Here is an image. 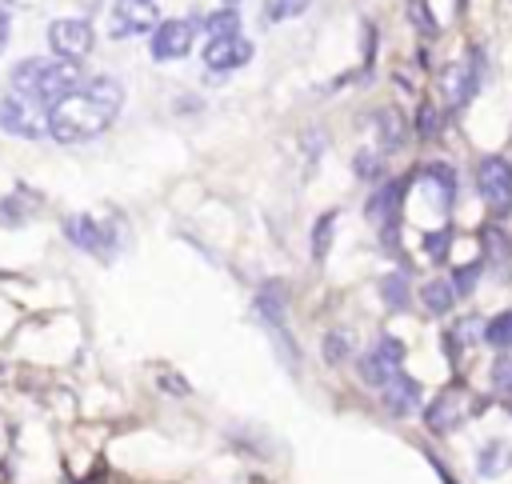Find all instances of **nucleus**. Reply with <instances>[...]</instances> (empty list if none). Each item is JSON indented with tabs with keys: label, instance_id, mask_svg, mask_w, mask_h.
<instances>
[{
	"label": "nucleus",
	"instance_id": "nucleus-21",
	"mask_svg": "<svg viewBox=\"0 0 512 484\" xmlns=\"http://www.w3.org/2000/svg\"><path fill=\"white\" fill-rule=\"evenodd\" d=\"M204 36H208V40H220V36H240V12H236V8L208 12V16H204Z\"/></svg>",
	"mask_w": 512,
	"mask_h": 484
},
{
	"label": "nucleus",
	"instance_id": "nucleus-22",
	"mask_svg": "<svg viewBox=\"0 0 512 484\" xmlns=\"http://www.w3.org/2000/svg\"><path fill=\"white\" fill-rule=\"evenodd\" d=\"M332 228H336V212H324V216L312 224V260H316V264H324V260H328Z\"/></svg>",
	"mask_w": 512,
	"mask_h": 484
},
{
	"label": "nucleus",
	"instance_id": "nucleus-5",
	"mask_svg": "<svg viewBox=\"0 0 512 484\" xmlns=\"http://www.w3.org/2000/svg\"><path fill=\"white\" fill-rule=\"evenodd\" d=\"M476 192L484 200V208L504 220L512 212V164L504 156H484L476 164Z\"/></svg>",
	"mask_w": 512,
	"mask_h": 484
},
{
	"label": "nucleus",
	"instance_id": "nucleus-13",
	"mask_svg": "<svg viewBox=\"0 0 512 484\" xmlns=\"http://www.w3.org/2000/svg\"><path fill=\"white\" fill-rule=\"evenodd\" d=\"M428 204H436V212H448L452 208V196H456V172L448 164H420L416 172Z\"/></svg>",
	"mask_w": 512,
	"mask_h": 484
},
{
	"label": "nucleus",
	"instance_id": "nucleus-28",
	"mask_svg": "<svg viewBox=\"0 0 512 484\" xmlns=\"http://www.w3.org/2000/svg\"><path fill=\"white\" fill-rule=\"evenodd\" d=\"M312 0H264V24H280L288 16H300Z\"/></svg>",
	"mask_w": 512,
	"mask_h": 484
},
{
	"label": "nucleus",
	"instance_id": "nucleus-18",
	"mask_svg": "<svg viewBox=\"0 0 512 484\" xmlns=\"http://www.w3.org/2000/svg\"><path fill=\"white\" fill-rule=\"evenodd\" d=\"M64 236L84 252H100L104 248V232H100V224L92 216H68L64 220Z\"/></svg>",
	"mask_w": 512,
	"mask_h": 484
},
{
	"label": "nucleus",
	"instance_id": "nucleus-29",
	"mask_svg": "<svg viewBox=\"0 0 512 484\" xmlns=\"http://www.w3.org/2000/svg\"><path fill=\"white\" fill-rule=\"evenodd\" d=\"M492 388H496V396L504 404L512 400V356H496V364H492Z\"/></svg>",
	"mask_w": 512,
	"mask_h": 484
},
{
	"label": "nucleus",
	"instance_id": "nucleus-25",
	"mask_svg": "<svg viewBox=\"0 0 512 484\" xmlns=\"http://www.w3.org/2000/svg\"><path fill=\"white\" fill-rule=\"evenodd\" d=\"M380 292H384V304L396 312V308H408V280H404V272H388L384 280H380Z\"/></svg>",
	"mask_w": 512,
	"mask_h": 484
},
{
	"label": "nucleus",
	"instance_id": "nucleus-11",
	"mask_svg": "<svg viewBox=\"0 0 512 484\" xmlns=\"http://www.w3.org/2000/svg\"><path fill=\"white\" fill-rule=\"evenodd\" d=\"M156 24H160V8H156L152 0H116L112 20H108V32L120 40V36L152 32Z\"/></svg>",
	"mask_w": 512,
	"mask_h": 484
},
{
	"label": "nucleus",
	"instance_id": "nucleus-6",
	"mask_svg": "<svg viewBox=\"0 0 512 484\" xmlns=\"http://www.w3.org/2000/svg\"><path fill=\"white\" fill-rule=\"evenodd\" d=\"M404 180H388V184H380L372 196H368V204H364V216H368V224L380 232V240L392 248L396 244V232H400V200H404Z\"/></svg>",
	"mask_w": 512,
	"mask_h": 484
},
{
	"label": "nucleus",
	"instance_id": "nucleus-9",
	"mask_svg": "<svg viewBox=\"0 0 512 484\" xmlns=\"http://www.w3.org/2000/svg\"><path fill=\"white\" fill-rule=\"evenodd\" d=\"M192 40H196V20L180 16V20H160L152 28L148 48H152L156 60H180V56L192 52Z\"/></svg>",
	"mask_w": 512,
	"mask_h": 484
},
{
	"label": "nucleus",
	"instance_id": "nucleus-1",
	"mask_svg": "<svg viewBox=\"0 0 512 484\" xmlns=\"http://www.w3.org/2000/svg\"><path fill=\"white\" fill-rule=\"evenodd\" d=\"M124 108V84L116 76H92L48 108V136L56 144H84L112 128Z\"/></svg>",
	"mask_w": 512,
	"mask_h": 484
},
{
	"label": "nucleus",
	"instance_id": "nucleus-14",
	"mask_svg": "<svg viewBox=\"0 0 512 484\" xmlns=\"http://www.w3.org/2000/svg\"><path fill=\"white\" fill-rule=\"evenodd\" d=\"M480 244H484V268L496 276V280H508L512 276V240H508V232H500L496 224H488L484 232H480Z\"/></svg>",
	"mask_w": 512,
	"mask_h": 484
},
{
	"label": "nucleus",
	"instance_id": "nucleus-10",
	"mask_svg": "<svg viewBox=\"0 0 512 484\" xmlns=\"http://www.w3.org/2000/svg\"><path fill=\"white\" fill-rule=\"evenodd\" d=\"M480 84V56L472 60H456L448 68H440V96H444V108H464L472 100Z\"/></svg>",
	"mask_w": 512,
	"mask_h": 484
},
{
	"label": "nucleus",
	"instance_id": "nucleus-31",
	"mask_svg": "<svg viewBox=\"0 0 512 484\" xmlns=\"http://www.w3.org/2000/svg\"><path fill=\"white\" fill-rule=\"evenodd\" d=\"M352 172H356V180H376V176H380V156L360 148V152L352 156Z\"/></svg>",
	"mask_w": 512,
	"mask_h": 484
},
{
	"label": "nucleus",
	"instance_id": "nucleus-30",
	"mask_svg": "<svg viewBox=\"0 0 512 484\" xmlns=\"http://www.w3.org/2000/svg\"><path fill=\"white\" fill-rule=\"evenodd\" d=\"M448 248H452V228H436L424 236V252L432 256V264H444L448 260Z\"/></svg>",
	"mask_w": 512,
	"mask_h": 484
},
{
	"label": "nucleus",
	"instance_id": "nucleus-23",
	"mask_svg": "<svg viewBox=\"0 0 512 484\" xmlns=\"http://www.w3.org/2000/svg\"><path fill=\"white\" fill-rule=\"evenodd\" d=\"M484 340L496 344V348H512V308L496 312V316L484 324Z\"/></svg>",
	"mask_w": 512,
	"mask_h": 484
},
{
	"label": "nucleus",
	"instance_id": "nucleus-8",
	"mask_svg": "<svg viewBox=\"0 0 512 484\" xmlns=\"http://www.w3.org/2000/svg\"><path fill=\"white\" fill-rule=\"evenodd\" d=\"M400 364H404V344L396 336H380L376 348H368L360 356V380L372 388H384L400 372Z\"/></svg>",
	"mask_w": 512,
	"mask_h": 484
},
{
	"label": "nucleus",
	"instance_id": "nucleus-2",
	"mask_svg": "<svg viewBox=\"0 0 512 484\" xmlns=\"http://www.w3.org/2000/svg\"><path fill=\"white\" fill-rule=\"evenodd\" d=\"M8 92H20V96H32L40 104H56L64 100L68 92H76L84 80H80V64L76 60H64V56H28L12 68L8 76Z\"/></svg>",
	"mask_w": 512,
	"mask_h": 484
},
{
	"label": "nucleus",
	"instance_id": "nucleus-17",
	"mask_svg": "<svg viewBox=\"0 0 512 484\" xmlns=\"http://www.w3.org/2000/svg\"><path fill=\"white\" fill-rule=\"evenodd\" d=\"M512 468V444L508 440H488L484 448H480V456H476V472L484 476V480H496V476H504Z\"/></svg>",
	"mask_w": 512,
	"mask_h": 484
},
{
	"label": "nucleus",
	"instance_id": "nucleus-36",
	"mask_svg": "<svg viewBox=\"0 0 512 484\" xmlns=\"http://www.w3.org/2000/svg\"><path fill=\"white\" fill-rule=\"evenodd\" d=\"M228 4H240V0H228Z\"/></svg>",
	"mask_w": 512,
	"mask_h": 484
},
{
	"label": "nucleus",
	"instance_id": "nucleus-20",
	"mask_svg": "<svg viewBox=\"0 0 512 484\" xmlns=\"http://www.w3.org/2000/svg\"><path fill=\"white\" fill-rule=\"evenodd\" d=\"M420 300H424V308H428L432 316H444V312L456 304V288H452V280H428V284L420 288Z\"/></svg>",
	"mask_w": 512,
	"mask_h": 484
},
{
	"label": "nucleus",
	"instance_id": "nucleus-16",
	"mask_svg": "<svg viewBox=\"0 0 512 484\" xmlns=\"http://www.w3.org/2000/svg\"><path fill=\"white\" fill-rule=\"evenodd\" d=\"M384 408L392 412V416H408L416 404H420V384L412 380V376H404V372H396L388 384H384Z\"/></svg>",
	"mask_w": 512,
	"mask_h": 484
},
{
	"label": "nucleus",
	"instance_id": "nucleus-34",
	"mask_svg": "<svg viewBox=\"0 0 512 484\" xmlns=\"http://www.w3.org/2000/svg\"><path fill=\"white\" fill-rule=\"evenodd\" d=\"M164 388H172V396H184L188 392V384L184 380H172V376H164Z\"/></svg>",
	"mask_w": 512,
	"mask_h": 484
},
{
	"label": "nucleus",
	"instance_id": "nucleus-19",
	"mask_svg": "<svg viewBox=\"0 0 512 484\" xmlns=\"http://www.w3.org/2000/svg\"><path fill=\"white\" fill-rule=\"evenodd\" d=\"M256 304H260L264 320L272 324V332H280V336H284V284H280V280H268V284H260V296H256Z\"/></svg>",
	"mask_w": 512,
	"mask_h": 484
},
{
	"label": "nucleus",
	"instance_id": "nucleus-26",
	"mask_svg": "<svg viewBox=\"0 0 512 484\" xmlns=\"http://www.w3.org/2000/svg\"><path fill=\"white\" fill-rule=\"evenodd\" d=\"M352 356V336L344 332V328H332L328 336H324V360L328 364H344Z\"/></svg>",
	"mask_w": 512,
	"mask_h": 484
},
{
	"label": "nucleus",
	"instance_id": "nucleus-3",
	"mask_svg": "<svg viewBox=\"0 0 512 484\" xmlns=\"http://www.w3.org/2000/svg\"><path fill=\"white\" fill-rule=\"evenodd\" d=\"M472 412H480L476 392H472L468 384L452 380V384H448V388H440V392L432 396V404L424 408V424H428L432 432H456Z\"/></svg>",
	"mask_w": 512,
	"mask_h": 484
},
{
	"label": "nucleus",
	"instance_id": "nucleus-32",
	"mask_svg": "<svg viewBox=\"0 0 512 484\" xmlns=\"http://www.w3.org/2000/svg\"><path fill=\"white\" fill-rule=\"evenodd\" d=\"M480 268H484V264L476 260V264H468V268H456V272H452V288H456V296H472Z\"/></svg>",
	"mask_w": 512,
	"mask_h": 484
},
{
	"label": "nucleus",
	"instance_id": "nucleus-12",
	"mask_svg": "<svg viewBox=\"0 0 512 484\" xmlns=\"http://www.w3.org/2000/svg\"><path fill=\"white\" fill-rule=\"evenodd\" d=\"M248 60H252V44L244 36H220V40L204 44V68H212V72H232Z\"/></svg>",
	"mask_w": 512,
	"mask_h": 484
},
{
	"label": "nucleus",
	"instance_id": "nucleus-15",
	"mask_svg": "<svg viewBox=\"0 0 512 484\" xmlns=\"http://www.w3.org/2000/svg\"><path fill=\"white\" fill-rule=\"evenodd\" d=\"M372 128H376L380 152H400L404 140H408V120H404L400 108H380V112L372 116Z\"/></svg>",
	"mask_w": 512,
	"mask_h": 484
},
{
	"label": "nucleus",
	"instance_id": "nucleus-35",
	"mask_svg": "<svg viewBox=\"0 0 512 484\" xmlns=\"http://www.w3.org/2000/svg\"><path fill=\"white\" fill-rule=\"evenodd\" d=\"M8 32H12V28H8V12L0 8V52H4V44H8Z\"/></svg>",
	"mask_w": 512,
	"mask_h": 484
},
{
	"label": "nucleus",
	"instance_id": "nucleus-4",
	"mask_svg": "<svg viewBox=\"0 0 512 484\" xmlns=\"http://www.w3.org/2000/svg\"><path fill=\"white\" fill-rule=\"evenodd\" d=\"M0 128L8 136L40 140V136H48V104H40L32 96H20V92H8L0 100Z\"/></svg>",
	"mask_w": 512,
	"mask_h": 484
},
{
	"label": "nucleus",
	"instance_id": "nucleus-7",
	"mask_svg": "<svg viewBox=\"0 0 512 484\" xmlns=\"http://www.w3.org/2000/svg\"><path fill=\"white\" fill-rule=\"evenodd\" d=\"M92 44H96V32L80 16H60V20L48 24V48H52V56H64V60H76L80 64L92 52Z\"/></svg>",
	"mask_w": 512,
	"mask_h": 484
},
{
	"label": "nucleus",
	"instance_id": "nucleus-33",
	"mask_svg": "<svg viewBox=\"0 0 512 484\" xmlns=\"http://www.w3.org/2000/svg\"><path fill=\"white\" fill-rule=\"evenodd\" d=\"M480 328V320H460L452 332H448V340H456V344H472L476 336H484V332H476Z\"/></svg>",
	"mask_w": 512,
	"mask_h": 484
},
{
	"label": "nucleus",
	"instance_id": "nucleus-24",
	"mask_svg": "<svg viewBox=\"0 0 512 484\" xmlns=\"http://www.w3.org/2000/svg\"><path fill=\"white\" fill-rule=\"evenodd\" d=\"M440 124H444L440 104L424 100V104H420V112H416V136H420V140H436V136H440Z\"/></svg>",
	"mask_w": 512,
	"mask_h": 484
},
{
	"label": "nucleus",
	"instance_id": "nucleus-27",
	"mask_svg": "<svg viewBox=\"0 0 512 484\" xmlns=\"http://www.w3.org/2000/svg\"><path fill=\"white\" fill-rule=\"evenodd\" d=\"M408 20H412V28L420 32V36H436L440 32V24H436V16H432V8H428V0H408Z\"/></svg>",
	"mask_w": 512,
	"mask_h": 484
}]
</instances>
